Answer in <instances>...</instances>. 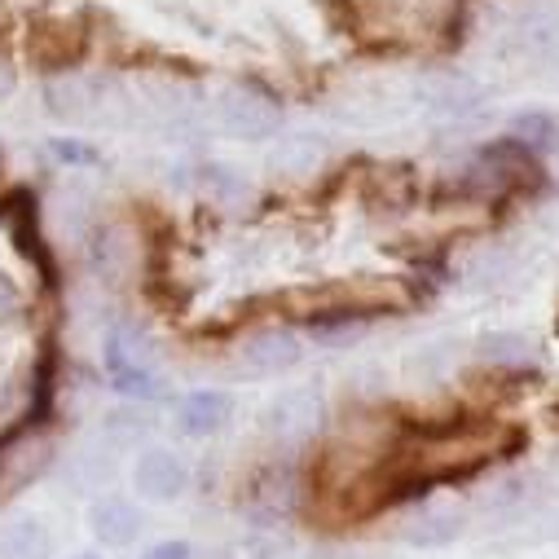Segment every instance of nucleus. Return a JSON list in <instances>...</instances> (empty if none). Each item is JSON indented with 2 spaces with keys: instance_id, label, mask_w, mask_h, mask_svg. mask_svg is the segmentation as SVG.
<instances>
[{
  "instance_id": "f3484780",
  "label": "nucleus",
  "mask_w": 559,
  "mask_h": 559,
  "mask_svg": "<svg viewBox=\"0 0 559 559\" xmlns=\"http://www.w3.org/2000/svg\"><path fill=\"white\" fill-rule=\"evenodd\" d=\"M515 36H520V45L528 49V58H550V53L559 49V19H550V14H528Z\"/></svg>"
},
{
  "instance_id": "dca6fc26",
  "label": "nucleus",
  "mask_w": 559,
  "mask_h": 559,
  "mask_svg": "<svg viewBox=\"0 0 559 559\" xmlns=\"http://www.w3.org/2000/svg\"><path fill=\"white\" fill-rule=\"evenodd\" d=\"M480 357L493 366H507V370H524L533 357V344L524 335H489V340H480Z\"/></svg>"
},
{
  "instance_id": "a211bd4d",
  "label": "nucleus",
  "mask_w": 559,
  "mask_h": 559,
  "mask_svg": "<svg viewBox=\"0 0 559 559\" xmlns=\"http://www.w3.org/2000/svg\"><path fill=\"white\" fill-rule=\"evenodd\" d=\"M424 93H428L441 110H467V102L480 97V88H476L472 80H463V75H441V80H432Z\"/></svg>"
},
{
  "instance_id": "f03ea898",
  "label": "nucleus",
  "mask_w": 559,
  "mask_h": 559,
  "mask_svg": "<svg viewBox=\"0 0 559 559\" xmlns=\"http://www.w3.org/2000/svg\"><path fill=\"white\" fill-rule=\"evenodd\" d=\"M0 225H5L10 242L19 247V255L36 264L40 283L58 287V264H53V251H49V242L40 234V203H36V194L27 186H14V190L0 194Z\"/></svg>"
},
{
  "instance_id": "f8f14e48",
  "label": "nucleus",
  "mask_w": 559,
  "mask_h": 559,
  "mask_svg": "<svg viewBox=\"0 0 559 559\" xmlns=\"http://www.w3.org/2000/svg\"><path fill=\"white\" fill-rule=\"evenodd\" d=\"M53 537L36 515H14L10 524H0V559H49Z\"/></svg>"
},
{
  "instance_id": "a878e982",
  "label": "nucleus",
  "mask_w": 559,
  "mask_h": 559,
  "mask_svg": "<svg viewBox=\"0 0 559 559\" xmlns=\"http://www.w3.org/2000/svg\"><path fill=\"white\" fill-rule=\"evenodd\" d=\"M75 559H97V555H75Z\"/></svg>"
},
{
  "instance_id": "4be33fe9",
  "label": "nucleus",
  "mask_w": 559,
  "mask_h": 559,
  "mask_svg": "<svg viewBox=\"0 0 559 559\" xmlns=\"http://www.w3.org/2000/svg\"><path fill=\"white\" fill-rule=\"evenodd\" d=\"M207 190H216L221 199H238V194H247V181L234 173V168H207Z\"/></svg>"
},
{
  "instance_id": "b1692460",
  "label": "nucleus",
  "mask_w": 559,
  "mask_h": 559,
  "mask_svg": "<svg viewBox=\"0 0 559 559\" xmlns=\"http://www.w3.org/2000/svg\"><path fill=\"white\" fill-rule=\"evenodd\" d=\"M23 305V296H19V287L10 283V277L5 273H0V318H5V313H14Z\"/></svg>"
},
{
  "instance_id": "ddd939ff",
  "label": "nucleus",
  "mask_w": 559,
  "mask_h": 559,
  "mask_svg": "<svg viewBox=\"0 0 559 559\" xmlns=\"http://www.w3.org/2000/svg\"><path fill=\"white\" fill-rule=\"evenodd\" d=\"M322 155H326L322 136L296 132V136H287V142L273 151V168H277V173H292V177H313L318 164H322Z\"/></svg>"
},
{
  "instance_id": "423d86ee",
  "label": "nucleus",
  "mask_w": 559,
  "mask_h": 559,
  "mask_svg": "<svg viewBox=\"0 0 559 559\" xmlns=\"http://www.w3.org/2000/svg\"><path fill=\"white\" fill-rule=\"evenodd\" d=\"M292 366H300V340L283 326L247 335L234 353V374L238 379H277Z\"/></svg>"
},
{
  "instance_id": "6e6552de",
  "label": "nucleus",
  "mask_w": 559,
  "mask_h": 559,
  "mask_svg": "<svg viewBox=\"0 0 559 559\" xmlns=\"http://www.w3.org/2000/svg\"><path fill=\"white\" fill-rule=\"evenodd\" d=\"M132 485L146 502H177L190 489V467L168 450H146L132 467Z\"/></svg>"
},
{
  "instance_id": "7ed1b4c3",
  "label": "nucleus",
  "mask_w": 559,
  "mask_h": 559,
  "mask_svg": "<svg viewBox=\"0 0 559 559\" xmlns=\"http://www.w3.org/2000/svg\"><path fill=\"white\" fill-rule=\"evenodd\" d=\"M221 128L238 142H269L283 128V106H277L273 93H264L260 84H234L221 93Z\"/></svg>"
},
{
  "instance_id": "1a4fd4ad",
  "label": "nucleus",
  "mask_w": 559,
  "mask_h": 559,
  "mask_svg": "<svg viewBox=\"0 0 559 559\" xmlns=\"http://www.w3.org/2000/svg\"><path fill=\"white\" fill-rule=\"evenodd\" d=\"M229 414H234V396L216 392V388H203V392L181 396L177 424H181L186 437H212V432H221L229 424Z\"/></svg>"
},
{
  "instance_id": "2eb2a0df",
  "label": "nucleus",
  "mask_w": 559,
  "mask_h": 559,
  "mask_svg": "<svg viewBox=\"0 0 559 559\" xmlns=\"http://www.w3.org/2000/svg\"><path fill=\"white\" fill-rule=\"evenodd\" d=\"M459 533H463V511L441 507V511H428L424 520H414L405 537L418 542V546H445V542H454Z\"/></svg>"
},
{
  "instance_id": "9b49d317",
  "label": "nucleus",
  "mask_w": 559,
  "mask_h": 559,
  "mask_svg": "<svg viewBox=\"0 0 559 559\" xmlns=\"http://www.w3.org/2000/svg\"><path fill=\"white\" fill-rule=\"evenodd\" d=\"M88 528L106 546H128L136 533H142V511H136L132 502H123V498H102L88 511Z\"/></svg>"
},
{
  "instance_id": "0eeeda50",
  "label": "nucleus",
  "mask_w": 559,
  "mask_h": 559,
  "mask_svg": "<svg viewBox=\"0 0 559 559\" xmlns=\"http://www.w3.org/2000/svg\"><path fill=\"white\" fill-rule=\"evenodd\" d=\"M88 49V32L71 19H40L32 23V40L27 53L40 71H71Z\"/></svg>"
},
{
  "instance_id": "39448f33",
  "label": "nucleus",
  "mask_w": 559,
  "mask_h": 559,
  "mask_svg": "<svg viewBox=\"0 0 559 559\" xmlns=\"http://www.w3.org/2000/svg\"><path fill=\"white\" fill-rule=\"evenodd\" d=\"M322 392L318 388H287L283 396H273L264 409V437H273L277 445H305L318 437L322 428Z\"/></svg>"
},
{
  "instance_id": "aec40b11",
  "label": "nucleus",
  "mask_w": 559,
  "mask_h": 559,
  "mask_svg": "<svg viewBox=\"0 0 559 559\" xmlns=\"http://www.w3.org/2000/svg\"><path fill=\"white\" fill-rule=\"evenodd\" d=\"M128 260H132V247H123L119 229H106V234H102V242L93 247V269H97L102 277H119Z\"/></svg>"
},
{
  "instance_id": "393cba45",
  "label": "nucleus",
  "mask_w": 559,
  "mask_h": 559,
  "mask_svg": "<svg viewBox=\"0 0 559 559\" xmlns=\"http://www.w3.org/2000/svg\"><path fill=\"white\" fill-rule=\"evenodd\" d=\"M14 88V71H10V62L5 58H0V97H5Z\"/></svg>"
},
{
  "instance_id": "4468645a",
  "label": "nucleus",
  "mask_w": 559,
  "mask_h": 559,
  "mask_svg": "<svg viewBox=\"0 0 559 559\" xmlns=\"http://www.w3.org/2000/svg\"><path fill=\"white\" fill-rule=\"evenodd\" d=\"M511 136H515V142H524L533 155H550V151H559V123H555L550 115H542V110H524V115H515Z\"/></svg>"
},
{
  "instance_id": "5701e85b",
  "label": "nucleus",
  "mask_w": 559,
  "mask_h": 559,
  "mask_svg": "<svg viewBox=\"0 0 559 559\" xmlns=\"http://www.w3.org/2000/svg\"><path fill=\"white\" fill-rule=\"evenodd\" d=\"M142 559H190V542H159Z\"/></svg>"
},
{
  "instance_id": "9d476101",
  "label": "nucleus",
  "mask_w": 559,
  "mask_h": 559,
  "mask_svg": "<svg viewBox=\"0 0 559 559\" xmlns=\"http://www.w3.org/2000/svg\"><path fill=\"white\" fill-rule=\"evenodd\" d=\"M102 97H106V80H97V75H75V71H67V75H58V80H49L45 84V102H49V110L53 115H62V119H84V115H93V106H102Z\"/></svg>"
},
{
  "instance_id": "412c9836",
  "label": "nucleus",
  "mask_w": 559,
  "mask_h": 559,
  "mask_svg": "<svg viewBox=\"0 0 559 559\" xmlns=\"http://www.w3.org/2000/svg\"><path fill=\"white\" fill-rule=\"evenodd\" d=\"M49 155H53L62 168H97V164H102V155H97L88 142H80V136H53Z\"/></svg>"
},
{
  "instance_id": "6ab92c4d",
  "label": "nucleus",
  "mask_w": 559,
  "mask_h": 559,
  "mask_svg": "<svg viewBox=\"0 0 559 559\" xmlns=\"http://www.w3.org/2000/svg\"><path fill=\"white\" fill-rule=\"evenodd\" d=\"M309 326H313V340L326 344V348H348L366 335L361 318H322V322H309Z\"/></svg>"
},
{
  "instance_id": "20e7f679",
  "label": "nucleus",
  "mask_w": 559,
  "mask_h": 559,
  "mask_svg": "<svg viewBox=\"0 0 559 559\" xmlns=\"http://www.w3.org/2000/svg\"><path fill=\"white\" fill-rule=\"evenodd\" d=\"M106 374H110V388L123 392V396H159V374L151 366V344L128 331V326H115L106 335Z\"/></svg>"
},
{
  "instance_id": "f257e3e1",
  "label": "nucleus",
  "mask_w": 559,
  "mask_h": 559,
  "mask_svg": "<svg viewBox=\"0 0 559 559\" xmlns=\"http://www.w3.org/2000/svg\"><path fill=\"white\" fill-rule=\"evenodd\" d=\"M277 309H292L300 322H322V318H379V313H405L414 296L396 277H335V283L300 287L287 296H273Z\"/></svg>"
}]
</instances>
